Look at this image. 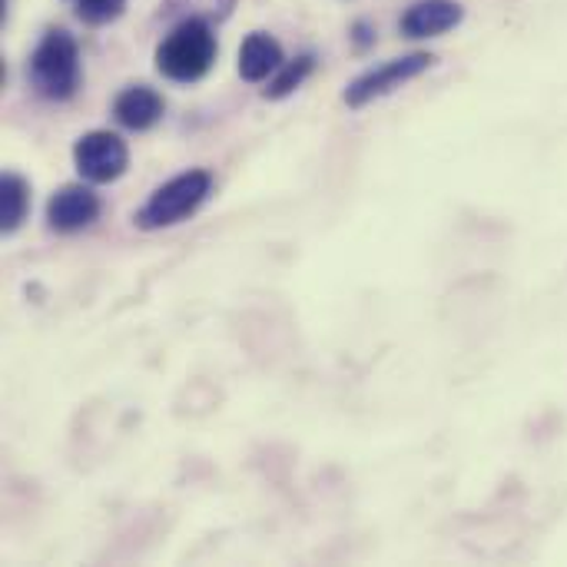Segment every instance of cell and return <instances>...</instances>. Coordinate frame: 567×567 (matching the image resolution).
<instances>
[{"label":"cell","instance_id":"1","mask_svg":"<svg viewBox=\"0 0 567 567\" xmlns=\"http://www.w3.org/2000/svg\"><path fill=\"white\" fill-rule=\"evenodd\" d=\"M216 53L219 47H216V33L209 20L186 17L156 47V70L173 83H196L213 70Z\"/></svg>","mask_w":567,"mask_h":567},{"label":"cell","instance_id":"11","mask_svg":"<svg viewBox=\"0 0 567 567\" xmlns=\"http://www.w3.org/2000/svg\"><path fill=\"white\" fill-rule=\"evenodd\" d=\"M316 70V56L312 53H299L296 60H286L276 73V80L266 86V100H282L292 90H299L306 83V76Z\"/></svg>","mask_w":567,"mask_h":567},{"label":"cell","instance_id":"7","mask_svg":"<svg viewBox=\"0 0 567 567\" xmlns=\"http://www.w3.org/2000/svg\"><path fill=\"white\" fill-rule=\"evenodd\" d=\"M465 10L458 0H419L405 10L402 17V33L409 40H425V37H442L462 23Z\"/></svg>","mask_w":567,"mask_h":567},{"label":"cell","instance_id":"3","mask_svg":"<svg viewBox=\"0 0 567 567\" xmlns=\"http://www.w3.org/2000/svg\"><path fill=\"white\" fill-rule=\"evenodd\" d=\"M213 193V176L206 169H189L163 183L136 213V226L146 233L169 229L183 219H189Z\"/></svg>","mask_w":567,"mask_h":567},{"label":"cell","instance_id":"8","mask_svg":"<svg viewBox=\"0 0 567 567\" xmlns=\"http://www.w3.org/2000/svg\"><path fill=\"white\" fill-rule=\"evenodd\" d=\"M163 113H166V100H163L153 86H146V83H133V86H126V90L113 100V116H116V123L126 126V130H133V133L153 130V126L163 120Z\"/></svg>","mask_w":567,"mask_h":567},{"label":"cell","instance_id":"6","mask_svg":"<svg viewBox=\"0 0 567 567\" xmlns=\"http://www.w3.org/2000/svg\"><path fill=\"white\" fill-rule=\"evenodd\" d=\"M100 216V196L83 183L60 186L47 203V226L53 233H80Z\"/></svg>","mask_w":567,"mask_h":567},{"label":"cell","instance_id":"9","mask_svg":"<svg viewBox=\"0 0 567 567\" xmlns=\"http://www.w3.org/2000/svg\"><path fill=\"white\" fill-rule=\"evenodd\" d=\"M282 63H286V60H282L279 40L269 37V33H262V30L249 33V37L243 40V47H239V76L249 80V83H262V80H266L269 73H276Z\"/></svg>","mask_w":567,"mask_h":567},{"label":"cell","instance_id":"2","mask_svg":"<svg viewBox=\"0 0 567 567\" xmlns=\"http://www.w3.org/2000/svg\"><path fill=\"white\" fill-rule=\"evenodd\" d=\"M27 76L47 100H70L80 90V47L63 27H50L30 53Z\"/></svg>","mask_w":567,"mask_h":567},{"label":"cell","instance_id":"14","mask_svg":"<svg viewBox=\"0 0 567 567\" xmlns=\"http://www.w3.org/2000/svg\"><path fill=\"white\" fill-rule=\"evenodd\" d=\"M352 40H355V47H359V50L372 47V43H375V27H372V23H365V20L352 23Z\"/></svg>","mask_w":567,"mask_h":567},{"label":"cell","instance_id":"4","mask_svg":"<svg viewBox=\"0 0 567 567\" xmlns=\"http://www.w3.org/2000/svg\"><path fill=\"white\" fill-rule=\"evenodd\" d=\"M73 166L86 183H116L130 166V150L113 130H90L73 146Z\"/></svg>","mask_w":567,"mask_h":567},{"label":"cell","instance_id":"13","mask_svg":"<svg viewBox=\"0 0 567 567\" xmlns=\"http://www.w3.org/2000/svg\"><path fill=\"white\" fill-rule=\"evenodd\" d=\"M236 0H169V7L186 10V17H203V20H223L229 17Z\"/></svg>","mask_w":567,"mask_h":567},{"label":"cell","instance_id":"5","mask_svg":"<svg viewBox=\"0 0 567 567\" xmlns=\"http://www.w3.org/2000/svg\"><path fill=\"white\" fill-rule=\"evenodd\" d=\"M432 63H435V56L432 53H422V50L419 53H409V56H399V60H389V63L362 73V76H355L349 83V90H346V103L352 110H362L365 103H372L379 96H389L399 86H405L409 80L422 76Z\"/></svg>","mask_w":567,"mask_h":567},{"label":"cell","instance_id":"12","mask_svg":"<svg viewBox=\"0 0 567 567\" xmlns=\"http://www.w3.org/2000/svg\"><path fill=\"white\" fill-rule=\"evenodd\" d=\"M70 7L83 23L103 27V23H113L116 17H123L126 0H70Z\"/></svg>","mask_w":567,"mask_h":567},{"label":"cell","instance_id":"10","mask_svg":"<svg viewBox=\"0 0 567 567\" xmlns=\"http://www.w3.org/2000/svg\"><path fill=\"white\" fill-rule=\"evenodd\" d=\"M30 213V186L17 173H3L0 179V229L13 233Z\"/></svg>","mask_w":567,"mask_h":567}]
</instances>
